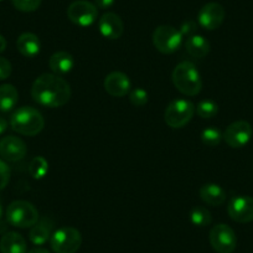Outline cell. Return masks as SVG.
<instances>
[{"label": "cell", "mask_w": 253, "mask_h": 253, "mask_svg": "<svg viewBox=\"0 0 253 253\" xmlns=\"http://www.w3.org/2000/svg\"><path fill=\"white\" fill-rule=\"evenodd\" d=\"M71 87L56 74H42L31 86V97L38 104L47 108L62 107L71 98Z\"/></svg>", "instance_id": "1"}, {"label": "cell", "mask_w": 253, "mask_h": 253, "mask_svg": "<svg viewBox=\"0 0 253 253\" xmlns=\"http://www.w3.org/2000/svg\"><path fill=\"white\" fill-rule=\"evenodd\" d=\"M172 84L180 93L196 96L203 89V79L196 66L190 61H184L175 66L171 74Z\"/></svg>", "instance_id": "2"}, {"label": "cell", "mask_w": 253, "mask_h": 253, "mask_svg": "<svg viewBox=\"0 0 253 253\" xmlns=\"http://www.w3.org/2000/svg\"><path fill=\"white\" fill-rule=\"evenodd\" d=\"M10 126L19 134L34 137L41 133L45 126L43 116L33 107H20L10 117Z\"/></svg>", "instance_id": "3"}, {"label": "cell", "mask_w": 253, "mask_h": 253, "mask_svg": "<svg viewBox=\"0 0 253 253\" xmlns=\"http://www.w3.org/2000/svg\"><path fill=\"white\" fill-rule=\"evenodd\" d=\"M6 221L18 228H31L39 221V211L31 203L24 200L13 201L6 209Z\"/></svg>", "instance_id": "4"}, {"label": "cell", "mask_w": 253, "mask_h": 253, "mask_svg": "<svg viewBox=\"0 0 253 253\" xmlns=\"http://www.w3.org/2000/svg\"><path fill=\"white\" fill-rule=\"evenodd\" d=\"M81 245V232L77 228L69 226L53 231L50 238L51 250L55 253H76Z\"/></svg>", "instance_id": "5"}, {"label": "cell", "mask_w": 253, "mask_h": 253, "mask_svg": "<svg viewBox=\"0 0 253 253\" xmlns=\"http://www.w3.org/2000/svg\"><path fill=\"white\" fill-rule=\"evenodd\" d=\"M195 114V106L187 99H175L170 102L165 109V123L174 129H179L186 126Z\"/></svg>", "instance_id": "6"}, {"label": "cell", "mask_w": 253, "mask_h": 253, "mask_svg": "<svg viewBox=\"0 0 253 253\" xmlns=\"http://www.w3.org/2000/svg\"><path fill=\"white\" fill-rule=\"evenodd\" d=\"M182 34L171 25H160L153 33V43L162 53H172L180 47Z\"/></svg>", "instance_id": "7"}, {"label": "cell", "mask_w": 253, "mask_h": 253, "mask_svg": "<svg viewBox=\"0 0 253 253\" xmlns=\"http://www.w3.org/2000/svg\"><path fill=\"white\" fill-rule=\"evenodd\" d=\"M210 245L217 253H232L237 246V237L232 228L226 223L213 226L209 235Z\"/></svg>", "instance_id": "8"}, {"label": "cell", "mask_w": 253, "mask_h": 253, "mask_svg": "<svg viewBox=\"0 0 253 253\" xmlns=\"http://www.w3.org/2000/svg\"><path fill=\"white\" fill-rule=\"evenodd\" d=\"M67 18L75 25L87 28L94 24L98 18L97 6L87 0H76L67 8Z\"/></svg>", "instance_id": "9"}, {"label": "cell", "mask_w": 253, "mask_h": 253, "mask_svg": "<svg viewBox=\"0 0 253 253\" xmlns=\"http://www.w3.org/2000/svg\"><path fill=\"white\" fill-rule=\"evenodd\" d=\"M253 129L251 124L246 121H237L231 123L223 133L226 144L231 148H242L251 140Z\"/></svg>", "instance_id": "10"}, {"label": "cell", "mask_w": 253, "mask_h": 253, "mask_svg": "<svg viewBox=\"0 0 253 253\" xmlns=\"http://www.w3.org/2000/svg\"><path fill=\"white\" fill-rule=\"evenodd\" d=\"M227 212L231 220L238 223H248L253 221V198L247 195L235 196L230 200Z\"/></svg>", "instance_id": "11"}, {"label": "cell", "mask_w": 253, "mask_h": 253, "mask_svg": "<svg viewBox=\"0 0 253 253\" xmlns=\"http://www.w3.org/2000/svg\"><path fill=\"white\" fill-rule=\"evenodd\" d=\"M225 16L226 11L223 6L221 4L212 1V3L205 4L201 8V10L199 11L198 20L201 28H204L205 30L212 31L222 25L223 21H225Z\"/></svg>", "instance_id": "12"}, {"label": "cell", "mask_w": 253, "mask_h": 253, "mask_svg": "<svg viewBox=\"0 0 253 253\" xmlns=\"http://www.w3.org/2000/svg\"><path fill=\"white\" fill-rule=\"evenodd\" d=\"M26 152H28V148H26L25 142L19 137L6 135L3 139H0V157L5 162H20L25 158Z\"/></svg>", "instance_id": "13"}, {"label": "cell", "mask_w": 253, "mask_h": 253, "mask_svg": "<svg viewBox=\"0 0 253 253\" xmlns=\"http://www.w3.org/2000/svg\"><path fill=\"white\" fill-rule=\"evenodd\" d=\"M104 89L108 94L112 97H124L126 94H129L130 88H132V82H130L129 77L126 74L119 71L111 72L106 76L103 82Z\"/></svg>", "instance_id": "14"}, {"label": "cell", "mask_w": 253, "mask_h": 253, "mask_svg": "<svg viewBox=\"0 0 253 253\" xmlns=\"http://www.w3.org/2000/svg\"><path fill=\"white\" fill-rule=\"evenodd\" d=\"M98 29L102 36L109 40H117L122 36L124 31V25L122 19L114 13H106L102 15L98 21Z\"/></svg>", "instance_id": "15"}, {"label": "cell", "mask_w": 253, "mask_h": 253, "mask_svg": "<svg viewBox=\"0 0 253 253\" xmlns=\"http://www.w3.org/2000/svg\"><path fill=\"white\" fill-rule=\"evenodd\" d=\"M53 226H55V222L50 217L39 218L38 222L31 227L29 238L35 246L45 245L52 236Z\"/></svg>", "instance_id": "16"}, {"label": "cell", "mask_w": 253, "mask_h": 253, "mask_svg": "<svg viewBox=\"0 0 253 253\" xmlns=\"http://www.w3.org/2000/svg\"><path fill=\"white\" fill-rule=\"evenodd\" d=\"M75 66L74 56L67 51H57L53 55H51L48 60V67L51 71L56 75H66L72 71Z\"/></svg>", "instance_id": "17"}, {"label": "cell", "mask_w": 253, "mask_h": 253, "mask_svg": "<svg viewBox=\"0 0 253 253\" xmlns=\"http://www.w3.org/2000/svg\"><path fill=\"white\" fill-rule=\"evenodd\" d=\"M26 241L20 233L6 232L0 238V253H28Z\"/></svg>", "instance_id": "18"}, {"label": "cell", "mask_w": 253, "mask_h": 253, "mask_svg": "<svg viewBox=\"0 0 253 253\" xmlns=\"http://www.w3.org/2000/svg\"><path fill=\"white\" fill-rule=\"evenodd\" d=\"M16 47L24 57L33 58L38 56L41 50L40 39L33 33H24L18 38Z\"/></svg>", "instance_id": "19"}, {"label": "cell", "mask_w": 253, "mask_h": 253, "mask_svg": "<svg viewBox=\"0 0 253 253\" xmlns=\"http://www.w3.org/2000/svg\"><path fill=\"white\" fill-rule=\"evenodd\" d=\"M200 199L210 206H221L226 201L227 194L225 190L217 184H205L200 187L199 191Z\"/></svg>", "instance_id": "20"}, {"label": "cell", "mask_w": 253, "mask_h": 253, "mask_svg": "<svg viewBox=\"0 0 253 253\" xmlns=\"http://www.w3.org/2000/svg\"><path fill=\"white\" fill-rule=\"evenodd\" d=\"M186 52L194 58H203L210 52V42L204 36L194 34L185 41Z\"/></svg>", "instance_id": "21"}, {"label": "cell", "mask_w": 253, "mask_h": 253, "mask_svg": "<svg viewBox=\"0 0 253 253\" xmlns=\"http://www.w3.org/2000/svg\"><path fill=\"white\" fill-rule=\"evenodd\" d=\"M19 101V92L13 84H1L0 86V111L9 112L14 109Z\"/></svg>", "instance_id": "22"}, {"label": "cell", "mask_w": 253, "mask_h": 253, "mask_svg": "<svg viewBox=\"0 0 253 253\" xmlns=\"http://www.w3.org/2000/svg\"><path fill=\"white\" fill-rule=\"evenodd\" d=\"M190 220H191V223L196 226V227H206L212 221V216H211V212L206 208L196 206L190 212Z\"/></svg>", "instance_id": "23"}, {"label": "cell", "mask_w": 253, "mask_h": 253, "mask_svg": "<svg viewBox=\"0 0 253 253\" xmlns=\"http://www.w3.org/2000/svg\"><path fill=\"white\" fill-rule=\"evenodd\" d=\"M48 172V163L43 157H35L29 164V174L36 180L43 179Z\"/></svg>", "instance_id": "24"}, {"label": "cell", "mask_w": 253, "mask_h": 253, "mask_svg": "<svg viewBox=\"0 0 253 253\" xmlns=\"http://www.w3.org/2000/svg\"><path fill=\"white\" fill-rule=\"evenodd\" d=\"M195 112L198 113V116L200 117V118H213V117L218 113V106L216 102L210 101V99H205V101H201L200 103L195 107Z\"/></svg>", "instance_id": "25"}, {"label": "cell", "mask_w": 253, "mask_h": 253, "mask_svg": "<svg viewBox=\"0 0 253 253\" xmlns=\"http://www.w3.org/2000/svg\"><path fill=\"white\" fill-rule=\"evenodd\" d=\"M223 134L217 129V128H213V126H210V128H206V129L203 130L201 133V140L205 145L208 147H217L218 144L222 140Z\"/></svg>", "instance_id": "26"}, {"label": "cell", "mask_w": 253, "mask_h": 253, "mask_svg": "<svg viewBox=\"0 0 253 253\" xmlns=\"http://www.w3.org/2000/svg\"><path fill=\"white\" fill-rule=\"evenodd\" d=\"M13 5L24 13H31L40 8L42 0H11Z\"/></svg>", "instance_id": "27"}, {"label": "cell", "mask_w": 253, "mask_h": 253, "mask_svg": "<svg viewBox=\"0 0 253 253\" xmlns=\"http://www.w3.org/2000/svg\"><path fill=\"white\" fill-rule=\"evenodd\" d=\"M148 92L143 88H134L129 92V101L133 106L143 107L148 103Z\"/></svg>", "instance_id": "28"}, {"label": "cell", "mask_w": 253, "mask_h": 253, "mask_svg": "<svg viewBox=\"0 0 253 253\" xmlns=\"http://www.w3.org/2000/svg\"><path fill=\"white\" fill-rule=\"evenodd\" d=\"M10 180V169L3 159H0V191L5 189Z\"/></svg>", "instance_id": "29"}, {"label": "cell", "mask_w": 253, "mask_h": 253, "mask_svg": "<svg viewBox=\"0 0 253 253\" xmlns=\"http://www.w3.org/2000/svg\"><path fill=\"white\" fill-rule=\"evenodd\" d=\"M11 71H13V67H11L10 61L0 56V81H4L10 77Z\"/></svg>", "instance_id": "30"}, {"label": "cell", "mask_w": 253, "mask_h": 253, "mask_svg": "<svg viewBox=\"0 0 253 253\" xmlns=\"http://www.w3.org/2000/svg\"><path fill=\"white\" fill-rule=\"evenodd\" d=\"M196 30H198V25H196L195 21L189 20L182 24L181 29H180V33L182 34V36L187 35V38H189V36L194 35L196 33Z\"/></svg>", "instance_id": "31"}, {"label": "cell", "mask_w": 253, "mask_h": 253, "mask_svg": "<svg viewBox=\"0 0 253 253\" xmlns=\"http://www.w3.org/2000/svg\"><path fill=\"white\" fill-rule=\"evenodd\" d=\"M114 4V0H94V5L99 9H108Z\"/></svg>", "instance_id": "32"}, {"label": "cell", "mask_w": 253, "mask_h": 253, "mask_svg": "<svg viewBox=\"0 0 253 253\" xmlns=\"http://www.w3.org/2000/svg\"><path fill=\"white\" fill-rule=\"evenodd\" d=\"M6 128H8V122H6V119H4L3 117H0V135L5 132Z\"/></svg>", "instance_id": "33"}, {"label": "cell", "mask_w": 253, "mask_h": 253, "mask_svg": "<svg viewBox=\"0 0 253 253\" xmlns=\"http://www.w3.org/2000/svg\"><path fill=\"white\" fill-rule=\"evenodd\" d=\"M6 48V40L3 35H0V53L4 52Z\"/></svg>", "instance_id": "34"}, {"label": "cell", "mask_w": 253, "mask_h": 253, "mask_svg": "<svg viewBox=\"0 0 253 253\" xmlns=\"http://www.w3.org/2000/svg\"><path fill=\"white\" fill-rule=\"evenodd\" d=\"M28 253H50V251H47L46 248H42V247H36L34 248V250L29 251Z\"/></svg>", "instance_id": "35"}, {"label": "cell", "mask_w": 253, "mask_h": 253, "mask_svg": "<svg viewBox=\"0 0 253 253\" xmlns=\"http://www.w3.org/2000/svg\"><path fill=\"white\" fill-rule=\"evenodd\" d=\"M8 221L6 222H3V221H0V235H5L6 230H8Z\"/></svg>", "instance_id": "36"}, {"label": "cell", "mask_w": 253, "mask_h": 253, "mask_svg": "<svg viewBox=\"0 0 253 253\" xmlns=\"http://www.w3.org/2000/svg\"><path fill=\"white\" fill-rule=\"evenodd\" d=\"M1 217H3V205L0 203V220H1Z\"/></svg>", "instance_id": "37"}, {"label": "cell", "mask_w": 253, "mask_h": 253, "mask_svg": "<svg viewBox=\"0 0 253 253\" xmlns=\"http://www.w3.org/2000/svg\"><path fill=\"white\" fill-rule=\"evenodd\" d=\"M0 1H1V0H0Z\"/></svg>", "instance_id": "38"}]
</instances>
